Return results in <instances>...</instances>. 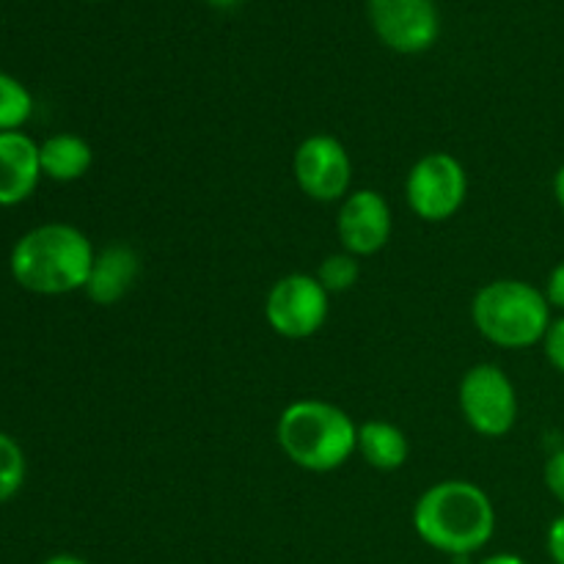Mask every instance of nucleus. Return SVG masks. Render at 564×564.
I'll return each mask as SVG.
<instances>
[{"instance_id": "1", "label": "nucleus", "mask_w": 564, "mask_h": 564, "mask_svg": "<svg viewBox=\"0 0 564 564\" xmlns=\"http://www.w3.org/2000/svg\"><path fill=\"white\" fill-rule=\"evenodd\" d=\"M413 529L430 549L449 556H471L494 540L496 507L479 485L444 479L419 496Z\"/></svg>"}, {"instance_id": "2", "label": "nucleus", "mask_w": 564, "mask_h": 564, "mask_svg": "<svg viewBox=\"0 0 564 564\" xmlns=\"http://www.w3.org/2000/svg\"><path fill=\"white\" fill-rule=\"evenodd\" d=\"M97 251L91 240L72 224H42L20 237L11 248V279L33 295H69L86 290Z\"/></svg>"}, {"instance_id": "3", "label": "nucleus", "mask_w": 564, "mask_h": 564, "mask_svg": "<svg viewBox=\"0 0 564 564\" xmlns=\"http://www.w3.org/2000/svg\"><path fill=\"white\" fill-rule=\"evenodd\" d=\"M275 438L297 468L328 474L356 455L358 424L334 402L297 400L281 411Z\"/></svg>"}, {"instance_id": "4", "label": "nucleus", "mask_w": 564, "mask_h": 564, "mask_svg": "<svg viewBox=\"0 0 564 564\" xmlns=\"http://www.w3.org/2000/svg\"><path fill=\"white\" fill-rule=\"evenodd\" d=\"M471 319L479 336L505 350L543 345L551 325V303L543 290L521 279H496L471 301Z\"/></svg>"}, {"instance_id": "5", "label": "nucleus", "mask_w": 564, "mask_h": 564, "mask_svg": "<svg viewBox=\"0 0 564 564\" xmlns=\"http://www.w3.org/2000/svg\"><path fill=\"white\" fill-rule=\"evenodd\" d=\"M457 405L468 427L482 438H505L518 422V391L496 364H474L463 375Z\"/></svg>"}, {"instance_id": "6", "label": "nucleus", "mask_w": 564, "mask_h": 564, "mask_svg": "<svg viewBox=\"0 0 564 564\" xmlns=\"http://www.w3.org/2000/svg\"><path fill=\"white\" fill-rule=\"evenodd\" d=\"M468 196V176L449 152H430L413 163L405 180V202L416 218L441 224L460 213Z\"/></svg>"}, {"instance_id": "7", "label": "nucleus", "mask_w": 564, "mask_h": 564, "mask_svg": "<svg viewBox=\"0 0 564 564\" xmlns=\"http://www.w3.org/2000/svg\"><path fill=\"white\" fill-rule=\"evenodd\" d=\"M330 295L317 275L290 273L270 286L264 297V319L284 339H308L328 319Z\"/></svg>"}, {"instance_id": "8", "label": "nucleus", "mask_w": 564, "mask_h": 564, "mask_svg": "<svg viewBox=\"0 0 564 564\" xmlns=\"http://www.w3.org/2000/svg\"><path fill=\"white\" fill-rule=\"evenodd\" d=\"M292 174L297 187L312 202H345L352 185V160L345 143L325 132L303 138L292 158Z\"/></svg>"}, {"instance_id": "9", "label": "nucleus", "mask_w": 564, "mask_h": 564, "mask_svg": "<svg viewBox=\"0 0 564 564\" xmlns=\"http://www.w3.org/2000/svg\"><path fill=\"white\" fill-rule=\"evenodd\" d=\"M367 17L375 36L400 55L427 53L441 36L435 0H367Z\"/></svg>"}, {"instance_id": "10", "label": "nucleus", "mask_w": 564, "mask_h": 564, "mask_svg": "<svg viewBox=\"0 0 564 564\" xmlns=\"http://www.w3.org/2000/svg\"><path fill=\"white\" fill-rule=\"evenodd\" d=\"M391 231H394V218L383 193L369 187L347 193L336 215V235L347 253L356 259L375 257L389 246Z\"/></svg>"}, {"instance_id": "11", "label": "nucleus", "mask_w": 564, "mask_h": 564, "mask_svg": "<svg viewBox=\"0 0 564 564\" xmlns=\"http://www.w3.org/2000/svg\"><path fill=\"white\" fill-rule=\"evenodd\" d=\"M42 180L39 143L28 132H0V207L28 202Z\"/></svg>"}, {"instance_id": "12", "label": "nucleus", "mask_w": 564, "mask_h": 564, "mask_svg": "<svg viewBox=\"0 0 564 564\" xmlns=\"http://www.w3.org/2000/svg\"><path fill=\"white\" fill-rule=\"evenodd\" d=\"M138 275H141V257L124 242H116L97 251L83 292L97 306H116L135 286Z\"/></svg>"}, {"instance_id": "13", "label": "nucleus", "mask_w": 564, "mask_h": 564, "mask_svg": "<svg viewBox=\"0 0 564 564\" xmlns=\"http://www.w3.org/2000/svg\"><path fill=\"white\" fill-rule=\"evenodd\" d=\"M42 176L53 182H77L88 174L94 163L91 143L75 132H55L39 143Z\"/></svg>"}, {"instance_id": "14", "label": "nucleus", "mask_w": 564, "mask_h": 564, "mask_svg": "<svg viewBox=\"0 0 564 564\" xmlns=\"http://www.w3.org/2000/svg\"><path fill=\"white\" fill-rule=\"evenodd\" d=\"M356 452L378 471H397L411 457V441L397 424L372 419L358 424Z\"/></svg>"}, {"instance_id": "15", "label": "nucleus", "mask_w": 564, "mask_h": 564, "mask_svg": "<svg viewBox=\"0 0 564 564\" xmlns=\"http://www.w3.org/2000/svg\"><path fill=\"white\" fill-rule=\"evenodd\" d=\"M33 94L9 72H0V132H14L31 121Z\"/></svg>"}, {"instance_id": "16", "label": "nucleus", "mask_w": 564, "mask_h": 564, "mask_svg": "<svg viewBox=\"0 0 564 564\" xmlns=\"http://www.w3.org/2000/svg\"><path fill=\"white\" fill-rule=\"evenodd\" d=\"M25 471L28 463L22 446L9 433L0 430V505L20 494L22 482H25Z\"/></svg>"}, {"instance_id": "17", "label": "nucleus", "mask_w": 564, "mask_h": 564, "mask_svg": "<svg viewBox=\"0 0 564 564\" xmlns=\"http://www.w3.org/2000/svg\"><path fill=\"white\" fill-rule=\"evenodd\" d=\"M317 281L325 286L328 295H336V292H347L358 284V275H361V268H358V259L352 253H330V257L323 259V264L317 268Z\"/></svg>"}, {"instance_id": "18", "label": "nucleus", "mask_w": 564, "mask_h": 564, "mask_svg": "<svg viewBox=\"0 0 564 564\" xmlns=\"http://www.w3.org/2000/svg\"><path fill=\"white\" fill-rule=\"evenodd\" d=\"M543 350L551 367L564 375V317L551 319L549 330L543 336Z\"/></svg>"}, {"instance_id": "19", "label": "nucleus", "mask_w": 564, "mask_h": 564, "mask_svg": "<svg viewBox=\"0 0 564 564\" xmlns=\"http://www.w3.org/2000/svg\"><path fill=\"white\" fill-rule=\"evenodd\" d=\"M543 479H545V488H549V494L564 507V449H556L554 455L545 460Z\"/></svg>"}, {"instance_id": "20", "label": "nucleus", "mask_w": 564, "mask_h": 564, "mask_svg": "<svg viewBox=\"0 0 564 564\" xmlns=\"http://www.w3.org/2000/svg\"><path fill=\"white\" fill-rule=\"evenodd\" d=\"M545 549H549L551 562L564 564V512L560 518H554V523L549 527V534H545Z\"/></svg>"}, {"instance_id": "21", "label": "nucleus", "mask_w": 564, "mask_h": 564, "mask_svg": "<svg viewBox=\"0 0 564 564\" xmlns=\"http://www.w3.org/2000/svg\"><path fill=\"white\" fill-rule=\"evenodd\" d=\"M543 292L545 297H549L551 308H560V312H564V262H560L554 270H551Z\"/></svg>"}, {"instance_id": "22", "label": "nucleus", "mask_w": 564, "mask_h": 564, "mask_svg": "<svg viewBox=\"0 0 564 564\" xmlns=\"http://www.w3.org/2000/svg\"><path fill=\"white\" fill-rule=\"evenodd\" d=\"M479 564H529V562L523 560V556H518V554H494V556H488V560H482Z\"/></svg>"}, {"instance_id": "23", "label": "nucleus", "mask_w": 564, "mask_h": 564, "mask_svg": "<svg viewBox=\"0 0 564 564\" xmlns=\"http://www.w3.org/2000/svg\"><path fill=\"white\" fill-rule=\"evenodd\" d=\"M554 196L560 202V207L564 209V165H560V171L554 174Z\"/></svg>"}, {"instance_id": "24", "label": "nucleus", "mask_w": 564, "mask_h": 564, "mask_svg": "<svg viewBox=\"0 0 564 564\" xmlns=\"http://www.w3.org/2000/svg\"><path fill=\"white\" fill-rule=\"evenodd\" d=\"M42 564H88V562L80 560V556H75V554H55V556H50V560H44Z\"/></svg>"}, {"instance_id": "25", "label": "nucleus", "mask_w": 564, "mask_h": 564, "mask_svg": "<svg viewBox=\"0 0 564 564\" xmlns=\"http://www.w3.org/2000/svg\"><path fill=\"white\" fill-rule=\"evenodd\" d=\"M204 3L213 6V9H218V11H229V9H237L242 0H204Z\"/></svg>"}, {"instance_id": "26", "label": "nucleus", "mask_w": 564, "mask_h": 564, "mask_svg": "<svg viewBox=\"0 0 564 564\" xmlns=\"http://www.w3.org/2000/svg\"><path fill=\"white\" fill-rule=\"evenodd\" d=\"M94 3H99V0H94Z\"/></svg>"}]
</instances>
